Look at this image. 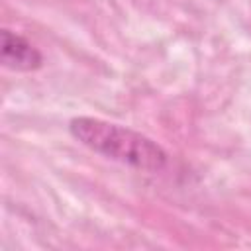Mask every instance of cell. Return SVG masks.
<instances>
[{"label": "cell", "mask_w": 251, "mask_h": 251, "mask_svg": "<svg viewBox=\"0 0 251 251\" xmlns=\"http://www.w3.org/2000/svg\"><path fill=\"white\" fill-rule=\"evenodd\" d=\"M69 133L92 153L139 173H163L171 161L169 151L153 137L102 118L76 116L69 122Z\"/></svg>", "instance_id": "6da1fadb"}, {"label": "cell", "mask_w": 251, "mask_h": 251, "mask_svg": "<svg viewBox=\"0 0 251 251\" xmlns=\"http://www.w3.org/2000/svg\"><path fill=\"white\" fill-rule=\"evenodd\" d=\"M0 43V61L2 67L14 73H33L43 67L41 51L22 33L8 27L2 29Z\"/></svg>", "instance_id": "7a4b0ae2"}]
</instances>
